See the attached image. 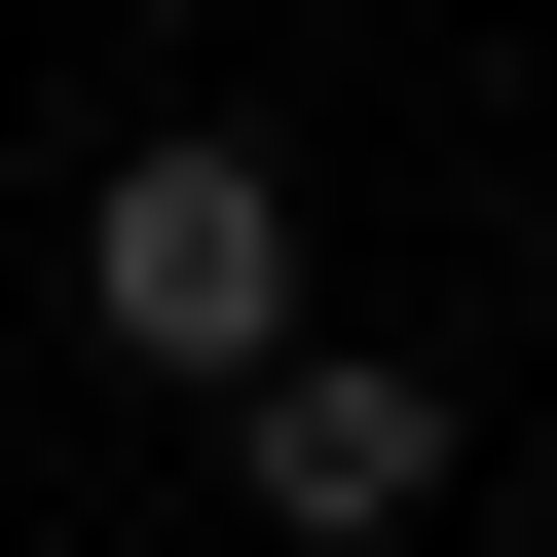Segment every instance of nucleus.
Segmentation results:
<instances>
[{"label": "nucleus", "instance_id": "1", "mask_svg": "<svg viewBox=\"0 0 557 557\" xmlns=\"http://www.w3.org/2000/svg\"><path fill=\"white\" fill-rule=\"evenodd\" d=\"M75 335H112V372H186V409H223V372H260V335H298V186H260V149H223V112H149V149H112V186H75Z\"/></svg>", "mask_w": 557, "mask_h": 557}, {"label": "nucleus", "instance_id": "2", "mask_svg": "<svg viewBox=\"0 0 557 557\" xmlns=\"http://www.w3.org/2000/svg\"><path fill=\"white\" fill-rule=\"evenodd\" d=\"M223 446H260V520H298V557L446 520V372H372V335H260V372H223Z\"/></svg>", "mask_w": 557, "mask_h": 557}]
</instances>
